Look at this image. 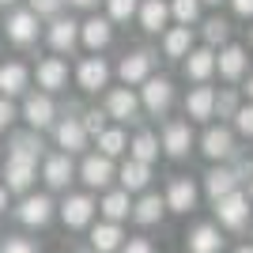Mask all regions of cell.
Wrapping results in <instances>:
<instances>
[{
  "mask_svg": "<svg viewBox=\"0 0 253 253\" xmlns=\"http://www.w3.org/2000/svg\"><path fill=\"white\" fill-rule=\"evenodd\" d=\"M68 4V0H31V11L42 19V15H61V8Z\"/></svg>",
  "mask_w": 253,
  "mask_h": 253,
  "instance_id": "cell-40",
  "label": "cell"
},
{
  "mask_svg": "<svg viewBox=\"0 0 253 253\" xmlns=\"http://www.w3.org/2000/svg\"><path fill=\"white\" fill-rule=\"evenodd\" d=\"M250 98H253V76H250Z\"/></svg>",
  "mask_w": 253,
  "mask_h": 253,
  "instance_id": "cell-51",
  "label": "cell"
},
{
  "mask_svg": "<svg viewBox=\"0 0 253 253\" xmlns=\"http://www.w3.org/2000/svg\"><path fill=\"white\" fill-rule=\"evenodd\" d=\"M170 102H174V84L163 80V76H148L144 80V95H140V106L148 114H167Z\"/></svg>",
  "mask_w": 253,
  "mask_h": 253,
  "instance_id": "cell-5",
  "label": "cell"
},
{
  "mask_svg": "<svg viewBox=\"0 0 253 253\" xmlns=\"http://www.w3.org/2000/svg\"><path fill=\"white\" fill-rule=\"evenodd\" d=\"M98 211H102L110 223H121V219H128V215H132V201H128L125 189H114V193H106V197H102Z\"/></svg>",
  "mask_w": 253,
  "mask_h": 253,
  "instance_id": "cell-30",
  "label": "cell"
},
{
  "mask_svg": "<svg viewBox=\"0 0 253 253\" xmlns=\"http://www.w3.org/2000/svg\"><path fill=\"white\" fill-rule=\"evenodd\" d=\"M163 201H167L170 211H193V204H197V185H193L189 178H174Z\"/></svg>",
  "mask_w": 253,
  "mask_h": 253,
  "instance_id": "cell-23",
  "label": "cell"
},
{
  "mask_svg": "<svg viewBox=\"0 0 253 253\" xmlns=\"http://www.w3.org/2000/svg\"><path fill=\"white\" fill-rule=\"evenodd\" d=\"M163 211H167V201H163L159 193H144V197L132 204V219L144 223V227H151V223L163 219Z\"/></svg>",
  "mask_w": 253,
  "mask_h": 253,
  "instance_id": "cell-27",
  "label": "cell"
},
{
  "mask_svg": "<svg viewBox=\"0 0 253 253\" xmlns=\"http://www.w3.org/2000/svg\"><path fill=\"white\" fill-rule=\"evenodd\" d=\"M8 155L11 159H31V163H38V155H42V136L34 132V128H27V132H15L8 144Z\"/></svg>",
  "mask_w": 253,
  "mask_h": 253,
  "instance_id": "cell-26",
  "label": "cell"
},
{
  "mask_svg": "<svg viewBox=\"0 0 253 253\" xmlns=\"http://www.w3.org/2000/svg\"><path fill=\"white\" fill-rule=\"evenodd\" d=\"M231 170H234V178H238V181H250V178H253V159H246V155H234Z\"/></svg>",
  "mask_w": 253,
  "mask_h": 253,
  "instance_id": "cell-43",
  "label": "cell"
},
{
  "mask_svg": "<svg viewBox=\"0 0 253 253\" xmlns=\"http://www.w3.org/2000/svg\"><path fill=\"white\" fill-rule=\"evenodd\" d=\"M27 80H31L27 64H19V61L0 64V95H4V98H15V95H23V91H27Z\"/></svg>",
  "mask_w": 253,
  "mask_h": 253,
  "instance_id": "cell-19",
  "label": "cell"
},
{
  "mask_svg": "<svg viewBox=\"0 0 253 253\" xmlns=\"http://www.w3.org/2000/svg\"><path fill=\"white\" fill-rule=\"evenodd\" d=\"M53 197L49 193H23V204L15 208V215H19V223H27V227H45V223L53 219Z\"/></svg>",
  "mask_w": 253,
  "mask_h": 253,
  "instance_id": "cell-3",
  "label": "cell"
},
{
  "mask_svg": "<svg viewBox=\"0 0 253 253\" xmlns=\"http://www.w3.org/2000/svg\"><path fill=\"white\" fill-rule=\"evenodd\" d=\"M76 80H80L84 91H98V87H106V80H110V68H106L102 57H84L80 68H76Z\"/></svg>",
  "mask_w": 253,
  "mask_h": 253,
  "instance_id": "cell-21",
  "label": "cell"
},
{
  "mask_svg": "<svg viewBox=\"0 0 253 253\" xmlns=\"http://www.w3.org/2000/svg\"><path fill=\"white\" fill-rule=\"evenodd\" d=\"M34 178H38V163L8 155V167H4V189L8 193H31Z\"/></svg>",
  "mask_w": 253,
  "mask_h": 253,
  "instance_id": "cell-7",
  "label": "cell"
},
{
  "mask_svg": "<svg viewBox=\"0 0 253 253\" xmlns=\"http://www.w3.org/2000/svg\"><path fill=\"white\" fill-rule=\"evenodd\" d=\"M80 178H84L87 189H102V185H110V181L117 178V167H114L110 155L95 151V155H87L84 163H80Z\"/></svg>",
  "mask_w": 253,
  "mask_h": 253,
  "instance_id": "cell-4",
  "label": "cell"
},
{
  "mask_svg": "<svg viewBox=\"0 0 253 253\" xmlns=\"http://www.w3.org/2000/svg\"><path fill=\"white\" fill-rule=\"evenodd\" d=\"M238 185V178H234L231 167H211L208 174H204V189H208L211 201H219V197H227V193Z\"/></svg>",
  "mask_w": 253,
  "mask_h": 253,
  "instance_id": "cell-28",
  "label": "cell"
},
{
  "mask_svg": "<svg viewBox=\"0 0 253 253\" xmlns=\"http://www.w3.org/2000/svg\"><path fill=\"white\" fill-rule=\"evenodd\" d=\"M53 136H57V148L76 155V151L87 148V128L80 117H64V121H53Z\"/></svg>",
  "mask_w": 253,
  "mask_h": 253,
  "instance_id": "cell-9",
  "label": "cell"
},
{
  "mask_svg": "<svg viewBox=\"0 0 253 253\" xmlns=\"http://www.w3.org/2000/svg\"><path fill=\"white\" fill-rule=\"evenodd\" d=\"M234 125H238V132L253 136V106H238V114H234Z\"/></svg>",
  "mask_w": 253,
  "mask_h": 253,
  "instance_id": "cell-42",
  "label": "cell"
},
{
  "mask_svg": "<svg viewBox=\"0 0 253 253\" xmlns=\"http://www.w3.org/2000/svg\"><path fill=\"white\" fill-rule=\"evenodd\" d=\"M215 215H219V223L227 227V231H242L246 219H250V197L238 193V189H231L227 197L215 201Z\"/></svg>",
  "mask_w": 253,
  "mask_h": 253,
  "instance_id": "cell-2",
  "label": "cell"
},
{
  "mask_svg": "<svg viewBox=\"0 0 253 253\" xmlns=\"http://www.w3.org/2000/svg\"><path fill=\"white\" fill-rule=\"evenodd\" d=\"M201 4H219V0H201Z\"/></svg>",
  "mask_w": 253,
  "mask_h": 253,
  "instance_id": "cell-53",
  "label": "cell"
},
{
  "mask_svg": "<svg viewBox=\"0 0 253 253\" xmlns=\"http://www.w3.org/2000/svg\"><path fill=\"white\" fill-rule=\"evenodd\" d=\"M163 49H167V57H185V53L193 49V31L178 23L174 31H167V38H163Z\"/></svg>",
  "mask_w": 253,
  "mask_h": 253,
  "instance_id": "cell-33",
  "label": "cell"
},
{
  "mask_svg": "<svg viewBox=\"0 0 253 253\" xmlns=\"http://www.w3.org/2000/svg\"><path fill=\"white\" fill-rule=\"evenodd\" d=\"M128 159H136V163H155L159 159V136L155 132H136V136L128 140Z\"/></svg>",
  "mask_w": 253,
  "mask_h": 253,
  "instance_id": "cell-32",
  "label": "cell"
},
{
  "mask_svg": "<svg viewBox=\"0 0 253 253\" xmlns=\"http://www.w3.org/2000/svg\"><path fill=\"white\" fill-rule=\"evenodd\" d=\"M0 4H4V8H8V4H15V0H0Z\"/></svg>",
  "mask_w": 253,
  "mask_h": 253,
  "instance_id": "cell-52",
  "label": "cell"
},
{
  "mask_svg": "<svg viewBox=\"0 0 253 253\" xmlns=\"http://www.w3.org/2000/svg\"><path fill=\"white\" fill-rule=\"evenodd\" d=\"M250 201H253V178H250Z\"/></svg>",
  "mask_w": 253,
  "mask_h": 253,
  "instance_id": "cell-50",
  "label": "cell"
},
{
  "mask_svg": "<svg viewBox=\"0 0 253 253\" xmlns=\"http://www.w3.org/2000/svg\"><path fill=\"white\" fill-rule=\"evenodd\" d=\"M117 181H121V189H125V193H140V189H148V181H151V167H148V163L128 159L125 167L117 170Z\"/></svg>",
  "mask_w": 253,
  "mask_h": 253,
  "instance_id": "cell-25",
  "label": "cell"
},
{
  "mask_svg": "<svg viewBox=\"0 0 253 253\" xmlns=\"http://www.w3.org/2000/svg\"><path fill=\"white\" fill-rule=\"evenodd\" d=\"M80 253H98V250H80Z\"/></svg>",
  "mask_w": 253,
  "mask_h": 253,
  "instance_id": "cell-54",
  "label": "cell"
},
{
  "mask_svg": "<svg viewBox=\"0 0 253 253\" xmlns=\"http://www.w3.org/2000/svg\"><path fill=\"white\" fill-rule=\"evenodd\" d=\"M159 148L167 151L170 159H181L185 151L193 148V128H189V121H170L167 128H163V144Z\"/></svg>",
  "mask_w": 253,
  "mask_h": 253,
  "instance_id": "cell-13",
  "label": "cell"
},
{
  "mask_svg": "<svg viewBox=\"0 0 253 253\" xmlns=\"http://www.w3.org/2000/svg\"><path fill=\"white\" fill-rule=\"evenodd\" d=\"M215 114H219V117H234V114H238V95H234L231 87L215 95Z\"/></svg>",
  "mask_w": 253,
  "mask_h": 253,
  "instance_id": "cell-38",
  "label": "cell"
},
{
  "mask_svg": "<svg viewBox=\"0 0 253 253\" xmlns=\"http://www.w3.org/2000/svg\"><path fill=\"white\" fill-rule=\"evenodd\" d=\"M185 246H189V253H219L223 250V234H219V227L201 223V227H193V231H189Z\"/></svg>",
  "mask_w": 253,
  "mask_h": 253,
  "instance_id": "cell-22",
  "label": "cell"
},
{
  "mask_svg": "<svg viewBox=\"0 0 253 253\" xmlns=\"http://www.w3.org/2000/svg\"><path fill=\"white\" fill-rule=\"evenodd\" d=\"M170 15H174L181 27H189V23H197V15H201V0H174V4H170Z\"/></svg>",
  "mask_w": 253,
  "mask_h": 253,
  "instance_id": "cell-36",
  "label": "cell"
},
{
  "mask_svg": "<svg viewBox=\"0 0 253 253\" xmlns=\"http://www.w3.org/2000/svg\"><path fill=\"white\" fill-rule=\"evenodd\" d=\"M136 114H140V98L128 87H114L106 95V117H114V121H140Z\"/></svg>",
  "mask_w": 253,
  "mask_h": 253,
  "instance_id": "cell-12",
  "label": "cell"
},
{
  "mask_svg": "<svg viewBox=\"0 0 253 253\" xmlns=\"http://www.w3.org/2000/svg\"><path fill=\"white\" fill-rule=\"evenodd\" d=\"M45 38H49L53 53H68L76 42H80V23L76 19H53L49 31H45Z\"/></svg>",
  "mask_w": 253,
  "mask_h": 253,
  "instance_id": "cell-20",
  "label": "cell"
},
{
  "mask_svg": "<svg viewBox=\"0 0 253 253\" xmlns=\"http://www.w3.org/2000/svg\"><path fill=\"white\" fill-rule=\"evenodd\" d=\"M227 34H231L227 19H208V23H204V42H208V45H219V42H227Z\"/></svg>",
  "mask_w": 253,
  "mask_h": 253,
  "instance_id": "cell-37",
  "label": "cell"
},
{
  "mask_svg": "<svg viewBox=\"0 0 253 253\" xmlns=\"http://www.w3.org/2000/svg\"><path fill=\"white\" fill-rule=\"evenodd\" d=\"M0 211H8V189H4V181H0Z\"/></svg>",
  "mask_w": 253,
  "mask_h": 253,
  "instance_id": "cell-47",
  "label": "cell"
},
{
  "mask_svg": "<svg viewBox=\"0 0 253 253\" xmlns=\"http://www.w3.org/2000/svg\"><path fill=\"white\" fill-rule=\"evenodd\" d=\"M234 253H253V246H238V250H234Z\"/></svg>",
  "mask_w": 253,
  "mask_h": 253,
  "instance_id": "cell-49",
  "label": "cell"
},
{
  "mask_svg": "<svg viewBox=\"0 0 253 253\" xmlns=\"http://www.w3.org/2000/svg\"><path fill=\"white\" fill-rule=\"evenodd\" d=\"M201 151H204L208 159H231V155H234V136H231V128L211 125L208 132L201 136Z\"/></svg>",
  "mask_w": 253,
  "mask_h": 253,
  "instance_id": "cell-17",
  "label": "cell"
},
{
  "mask_svg": "<svg viewBox=\"0 0 253 253\" xmlns=\"http://www.w3.org/2000/svg\"><path fill=\"white\" fill-rule=\"evenodd\" d=\"M215 68H219L223 80H238L246 72V49L242 45H227V49L215 57Z\"/></svg>",
  "mask_w": 253,
  "mask_h": 253,
  "instance_id": "cell-31",
  "label": "cell"
},
{
  "mask_svg": "<svg viewBox=\"0 0 253 253\" xmlns=\"http://www.w3.org/2000/svg\"><path fill=\"white\" fill-rule=\"evenodd\" d=\"M110 38H114V23L102 19V15H91L87 23H80V42L87 45V49H106L110 45Z\"/></svg>",
  "mask_w": 253,
  "mask_h": 253,
  "instance_id": "cell-15",
  "label": "cell"
},
{
  "mask_svg": "<svg viewBox=\"0 0 253 253\" xmlns=\"http://www.w3.org/2000/svg\"><path fill=\"white\" fill-rule=\"evenodd\" d=\"M121 253H155V246H151L148 238H132V242L121 246Z\"/></svg>",
  "mask_w": 253,
  "mask_h": 253,
  "instance_id": "cell-45",
  "label": "cell"
},
{
  "mask_svg": "<svg viewBox=\"0 0 253 253\" xmlns=\"http://www.w3.org/2000/svg\"><path fill=\"white\" fill-rule=\"evenodd\" d=\"M68 4H76V8H95V0H68Z\"/></svg>",
  "mask_w": 253,
  "mask_h": 253,
  "instance_id": "cell-48",
  "label": "cell"
},
{
  "mask_svg": "<svg viewBox=\"0 0 253 253\" xmlns=\"http://www.w3.org/2000/svg\"><path fill=\"white\" fill-rule=\"evenodd\" d=\"M80 121H84L87 136H98V132L106 128V110H87V114L80 117Z\"/></svg>",
  "mask_w": 253,
  "mask_h": 253,
  "instance_id": "cell-39",
  "label": "cell"
},
{
  "mask_svg": "<svg viewBox=\"0 0 253 253\" xmlns=\"http://www.w3.org/2000/svg\"><path fill=\"white\" fill-rule=\"evenodd\" d=\"M231 8L238 11V15H246V19H250V15H253V0H231Z\"/></svg>",
  "mask_w": 253,
  "mask_h": 253,
  "instance_id": "cell-46",
  "label": "cell"
},
{
  "mask_svg": "<svg viewBox=\"0 0 253 253\" xmlns=\"http://www.w3.org/2000/svg\"><path fill=\"white\" fill-rule=\"evenodd\" d=\"M121 227L117 223H98V227H91V250H98V253H114V250H121Z\"/></svg>",
  "mask_w": 253,
  "mask_h": 253,
  "instance_id": "cell-29",
  "label": "cell"
},
{
  "mask_svg": "<svg viewBox=\"0 0 253 253\" xmlns=\"http://www.w3.org/2000/svg\"><path fill=\"white\" fill-rule=\"evenodd\" d=\"M125 148H128V136L121 132V128H102V132H98V151H102V155L117 159Z\"/></svg>",
  "mask_w": 253,
  "mask_h": 253,
  "instance_id": "cell-34",
  "label": "cell"
},
{
  "mask_svg": "<svg viewBox=\"0 0 253 253\" xmlns=\"http://www.w3.org/2000/svg\"><path fill=\"white\" fill-rule=\"evenodd\" d=\"M185 114H189V121H211L215 117V91L197 84L185 98Z\"/></svg>",
  "mask_w": 253,
  "mask_h": 253,
  "instance_id": "cell-16",
  "label": "cell"
},
{
  "mask_svg": "<svg viewBox=\"0 0 253 253\" xmlns=\"http://www.w3.org/2000/svg\"><path fill=\"white\" fill-rule=\"evenodd\" d=\"M95 211H98V204L91 201L87 193H72V197H64V204H61V219H64V227L80 231V227H87V223L95 219Z\"/></svg>",
  "mask_w": 253,
  "mask_h": 253,
  "instance_id": "cell-6",
  "label": "cell"
},
{
  "mask_svg": "<svg viewBox=\"0 0 253 253\" xmlns=\"http://www.w3.org/2000/svg\"><path fill=\"white\" fill-rule=\"evenodd\" d=\"M42 178H45V185H49V189H64V185L76 178V163H72V155H68V151L45 155V163H42Z\"/></svg>",
  "mask_w": 253,
  "mask_h": 253,
  "instance_id": "cell-11",
  "label": "cell"
},
{
  "mask_svg": "<svg viewBox=\"0 0 253 253\" xmlns=\"http://www.w3.org/2000/svg\"><path fill=\"white\" fill-rule=\"evenodd\" d=\"M151 68H155V57H151L148 49H136V53H128L125 61L117 64V76H121L125 87H136V84H144L151 76Z\"/></svg>",
  "mask_w": 253,
  "mask_h": 253,
  "instance_id": "cell-10",
  "label": "cell"
},
{
  "mask_svg": "<svg viewBox=\"0 0 253 253\" xmlns=\"http://www.w3.org/2000/svg\"><path fill=\"white\" fill-rule=\"evenodd\" d=\"M15 106H11V98H4L0 95V128H11V121H15Z\"/></svg>",
  "mask_w": 253,
  "mask_h": 253,
  "instance_id": "cell-44",
  "label": "cell"
},
{
  "mask_svg": "<svg viewBox=\"0 0 253 253\" xmlns=\"http://www.w3.org/2000/svg\"><path fill=\"white\" fill-rule=\"evenodd\" d=\"M23 121H27V128H34V132L49 128L53 121H57V106H53V98L45 95V91H31V95L23 98Z\"/></svg>",
  "mask_w": 253,
  "mask_h": 253,
  "instance_id": "cell-1",
  "label": "cell"
},
{
  "mask_svg": "<svg viewBox=\"0 0 253 253\" xmlns=\"http://www.w3.org/2000/svg\"><path fill=\"white\" fill-rule=\"evenodd\" d=\"M0 253H38V246L31 238H8V242L0 246Z\"/></svg>",
  "mask_w": 253,
  "mask_h": 253,
  "instance_id": "cell-41",
  "label": "cell"
},
{
  "mask_svg": "<svg viewBox=\"0 0 253 253\" xmlns=\"http://www.w3.org/2000/svg\"><path fill=\"white\" fill-rule=\"evenodd\" d=\"M136 8H140V0H106V19L110 23H128L132 15H136Z\"/></svg>",
  "mask_w": 253,
  "mask_h": 253,
  "instance_id": "cell-35",
  "label": "cell"
},
{
  "mask_svg": "<svg viewBox=\"0 0 253 253\" xmlns=\"http://www.w3.org/2000/svg\"><path fill=\"white\" fill-rule=\"evenodd\" d=\"M211 72H215V53H211V45L185 53V76H189L193 84H208Z\"/></svg>",
  "mask_w": 253,
  "mask_h": 253,
  "instance_id": "cell-18",
  "label": "cell"
},
{
  "mask_svg": "<svg viewBox=\"0 0 253 253\" xmlns=\"http://www.w3.org/2000/svg\"><path fill=\"white\" fill-rule=\"evenodd\" d=\"M140 27L148 34H159L163 27H167V19H170V4L167 0H140Z\"/></svg>",
  "mask_w": 253,
  "mask_h": 253,
  "instance_id": "cell-24",
  "label": "cell"
},
{
  "mask_svg": "<svg viewBox=\"0 0 253 253\" xmlns=\"http://www.w3.org/2000/svg\"><path fill=\"white\" fill-rule=\"evenodd\" d=\"M4 31H8V42L11 45H31L34 38H38V15H34L31 8L11 11L8 23H4Z\"/></svg>",
  "mask_w": 253,
  "mask_h": 253,
  "instance_id": "cell-8",
  "label": "cell"
},
{
  "mask_svg": "<svg viewBox=\"0 0 253 253\" xmlns=\"http://www.w3.org/2000/svg\"><path fill=\"white\" fill-rule=\"evenodd\" d=\"M34 76H38V87H42L45 95H53V91H61L68 84V64L61 57H45V61H38Z\"/></svg>",
  "mask_w": 253,
  "mask_h": 253,
  "instance_id": "cell-14",
  "label": "cell"
}]
</instances>
